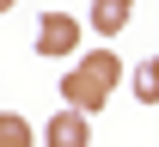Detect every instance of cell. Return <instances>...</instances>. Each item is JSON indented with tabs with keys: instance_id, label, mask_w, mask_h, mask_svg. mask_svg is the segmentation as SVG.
Masks as SVG:
<instances>
[{
	"instance_id": "5b68a950",
	"label": "cell",
	"mask_w": 159,
	"mask_h": 147,
	"mask_svg": "<svg viewBox=\"0 0 159 147\" xmlns=\"http://www.w3.org/2000/svg\"><path fill=\"white\" fill-rule=\"evenodd\" d=\"M37 135H31V123H25L19 110H0V147H31Z\"/></svg>"
},
{
	"instance_id": "3957f363",
	"label": "cell",
	"mask_w": 159,
	"mask_h": 147,
	"mask_svg": "<svg viewBox=\"0 0 159 147\" xmlns=\"http://www.w3.org/2000/svg\"><path fill=\"white\" fill-rule=\"evenodd\" d=\"M43 141L49 147H92V123H86L80 110H55L49 129H43Z\"/></svg>"
},
{
	"instance_id": "52a82bcc",
	"label": "cell",
	"mask_w": 159,
	"mask_h": 147,
	"mask_svg": "<svg viewBox=\"0 0 159 147\" xmlns=\"http://www.w3.org/2000/svg\"><path fill=\"white\" fill-rule=\"evenodd\" d=\"M12 6H19V0H0V12H12Z\"/></svg>"
},
{
	"instance_id": "7a4b0ae2",
	"label": "cell",
	"mask_w": 159,
	"mask_h": 147,
	"mask_svg": "<svg viewBox=\"0 0 159 147\" xmlns=\"http://www.w3.org/2000/svg\"><path fill=\"white\" fill-rule=\"evenodd\" d=\"M74 49H80V19H74V12H43L37 55H74Z\"/></svg>"
},
{
	"instance_id": "277c9868",
	"label": "cell",
	"mask_w": 159,
	"mask_h": 147,
	"mask_svg": "<svg viewBox=\"0 0 159 147\" xmlns=\"http://www.w3.org/2000/svg\"><path fill=\"white\" fill-rule=\"evenodd\" d=\"M129 19H135V0H92V31H98V37L129 31Z\"/></svg>"
},
{
	"instance_id": "8992f818",
	"label": "cell",
	"mask_w": 159,
	"mask_h": 147,
	"mask_svg": "<svg viewBox=\"0 0 159 147\" xmlns=\"http://www.w3.org/2000/svg\"><path fill=\"white\" fill-rule=\"evenodd\" d=\"M135 98L141 104H159V55H147V62L135 67Z\"/></svg>"
},
{
	"instance_id": "6da1fadb",
	"label": "cell",
	"mask_w": 159,
	"mask_h": 147,
	"mask_svg": "<svg viewBox=\"0 0 159 147\" xmlns=\"http://www.w3.org/2000/svg\"><path fill=\"white\" fill-rule=\"evenodd\" d=\"M116 80H122V55L116 49H86V55L61 74V98H67V110L92 117V110H104V98L116 92Z\"/></svg>"
}]
</instances>
